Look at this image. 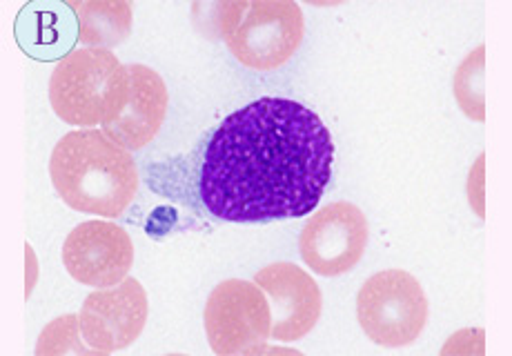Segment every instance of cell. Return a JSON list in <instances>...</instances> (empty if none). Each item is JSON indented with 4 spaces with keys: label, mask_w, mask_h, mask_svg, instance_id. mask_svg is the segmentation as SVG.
<instances>
[{
    "label": "cell",
    "mask_w": 512,
    "mask_h": 356,
    "mask_svg": "<svg viewBox=\"0 0 512 356\" xmlns=\"http://www.w3.org/2000/svg\"><path fill=\"white\" fill-rule=\"evenodd\" d=\"M167 114V87L154 69L123 65L103 132L125 150H141L161 130Z\"/></svg>",
    "instance_id": "obj_7"
},
{
    "label": "cell",
    "mask_w": 512,
    "mask_h": 356,
    "mask_svg": "<svg viewBox=\"0 0 512 356\" xmlns=\"http://www.w3.org/2000/svg\"><path fill=\"white\" fill-rule=\"evenodd\" d=\"M16 41L34 61H63L81 41V27L72 3L36 0L18 12L14 25Z\"/></svg>",
    "instance_id": "obj_12"
},
{
    "label": "cell",
    "mask_w": 512,
    "mask_h": 356,
    "mask_svg": "<svg viewBox=\"0 0 512 356\" xmlns=\"http://www.w3.org/2000/svg\"><path fill=\"white\" fill-rule=\"evenodd\" d=\"M145 321L147 294L136 279L92 292L81 310L83 339L96 352L125 350L139 339Z\"/></svg>",
    "instance_id": "obj_10"
},
{
    "label": "cell",
    "mask_w": 512,
    "mask_h": 356,
    "mask_svg": "<svg viewBox=\"0 0 512 356\" xmlns=\"http://www.w3.org/2000/svg\"><path fill=\"white\" fill-rule=\"evenodd\" d=\"M219 9L225 43L245 67L272 72L297 54L305 27L292 0H230Z\"/></svg>",
    "instance_id": "obj_3"
},
{
    "label": "cell",
    "mask_w": 512,
    "mask_h": 356,
    "mask_svg": "<svg viewBox=\"0 0 512 356\" xmlns=\"http://www.w3.org/2000/svg\"><path fill=\"white\" fill-rule=\"evenodd\" d=\"M205 332L216 354H252L272 336L270 301L256 283L216 285L205 305Z\"/></svg>",
    "instance_id": "obj_6"
},
{
    "label": "cell",
    "mask_w": 512,
    "mask_h": 356,
    "mask_svg": "<svg viewBox=\"0 0 512 356\" xmlns=\"http://www.w3.org/2000/svg\"><path fill=\"white\" fill-rule=\"evenodd\" d=\"M368 245V221L357 205L330 203L305 223L299 247L314 274L339 276L361 261Z\"/></svg>",
    "instance_id": "obj_8"
},
{
    "label": "cell",
    "mask_w": 512,
    "mask_h": 356,
    "mask_svg": "<svg viewBox=\"0 0 512 356\" xmlns=\"http://www.w3.org/2000/svg\"><path fill=\"white\" fill-rule=\"evenodd\" d=\"M468 192L477 214L484 216V156L479 158L475 170H472V176L468 181Z\"/></svg>",
    "instance_id": "obj_16"
},
{
    "label": "cell",
    "mask_w": 512,
    "mask_h": 356,
    "mask_svg": "<svg viewBox=\"0 0 512 356\" xmlns=\"http://www.w3.org/2000/svg\"><path fill=\"white\" fill-rule=\"evenodd\" d=\"M254 283L268 294L272 339L299 341L321 316V290L312 276L292 263H274L256 274Z\"/></svg>",
    "instance_id": "obj_11"
},
{
    "label": "cell",
    "mask_w": 512,
    "mask_h": 356,
    "mask_svg": "<svg viewBox=\"0 0 512 356\" xmlns=\"http://www.w3.org/2000/svg\"><path fill=\"white\" fill-rule=\"evenodd\" d=\"M87 47H114L132 32V5L125 0H76L72 3Z\"/></svg>",
    "instance_id": "obj_13"
},
{
    "label": "cell",
    "mask_w": 512,
    "mask_h": 356,
    "mask_svg": "<svg viewBox=\"0 0 512 356\" xmlns=\"http://www.w3.org/2000/svg\"><path fill=\"white\" fill-rule=\"evenodd\" d=\"M357 316L368 339L383 348H401L426 328L428 301L415 276L386 270L363 283L357 296Z\"/></svg>",
    "instance_id": "obj_4"
},
{
    "label": "cell",
    "mask_w": 512,
    "mask_h": 356,
    "mask_svg": "<svg viewBox=\"0 0 512 356\" xmlns=\"http://www.w3.org/2000/svg\"><path fill=\"white\" fill-rule=\"evenodd\" d=\"M334 143L310 107L259 98L228 116L205 152L201 201L216 219H299L319 205L332 176Z\"/></svg>",
    "instance_id": "obj_1"
},
{
    "label": "cell",
    "mask_w": 512,
    "mask_h": 356,
    "mask_svg": "<svg viewBox=\"0 0 512 356\" xmlns=\"http://www.w3.org/2000/svg\"><path fill=\"white\" fill-rule=\"evenodd\" d=\"M78 325H81V319L78 316H61L47 325L43 330L41 339H38L36 345V354L38 356H47V354H67V352H76V354H90V350L83 348L81 339H78Z\"/></svg>",
    "instance_id": "obj_15"
},
{
    "label": "cell",
    "mask_w": 512,
    "mask_h": 356,
    "mask_svg": "<svg viewBox=\"0 0 512 356\" xmlns=\"http://www.w3.org/2000/svg\"><path fill=\"white\" fill-rule=\"evenodd\" d=\"M486 47L479 45L455 74V96L459 107L472 121L486 118V92H484V72H486Z\"/></svg>",
    "instance_id": "obj_14"
},
{
    "label": "cell",
    "mask_w": 512,
    "mask_h": 356,
    "mask_svg": "<svg viewBox=\"0 0 512 356\" xmlns=\"http://www.w3.org/2000/svg\"><path fill=\"white\" fill-rule=\"evenodd\" d=\"M123 65L110 49L85 47L56 65L49 78V101L70 125L103 123Z\"/></svg>",
    "instance_id": "obj_5"
},
{
    "label": "cell",
    "mask_w": 512,
    "mask_h": 356,
    "mask_svg": "<svg viewBox=\"0 0 512 356\" xmlns=\"http://www.w3.org/2000/svg\"><path fill=\"white\" fill-rule=\"evenodd\" d=\"M49 176L58 196L72 210L105 219L121 216L139 190L132 154L98 130L63 136L52 152Z\"/></svg>",
    "instance_id": "obj_2"
},
{
    "label": "cell",
    "mask_w": 512,
    "mask_h": 356,
    "mask_svg": "<svg viewBox=\"0 0 512 356\" xmlns=\"http://www.w3.org/2000/svg\"><path fill=\"white\" fill-rule=\"evenodd\" d=\"M63 263L78 283L90 288H112L125 281L130 272L134 245L123 227L107 221H87L67 236Z\"/></svg>",
    "instance_id": "obj_9"
}]
</instances>
